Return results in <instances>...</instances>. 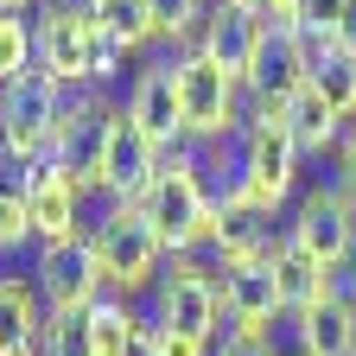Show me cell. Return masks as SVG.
<instances>
[{
	"label": "cell",
	"mask_w": 356,
	"mask_h": 356,
	"mask_svg": "<svg viewBox=\"0 0 356 356\" xmlns=\"http://www.w3.org/2000/svg\"><path fill=\"white\" fill-rule=\"evenodd\" d=\"M299 165H305V153L286 134V108L280 102H248V127L236 134L229 185H216V204L274 222L293 204V191H299Z\"/></svg>",
	"instance_id": "6da1fadb"
},
{
	"label": "cell",
	"mask_w": 356,
	"mask_h": 356,
	"mask_svg": "<svg viewBox=\"0 0 356 356\" xmlns=\"http://www.w3.org/2000/svg\"><path fill=\"white\" fill-rule=\"evenodd\" d=\"M140 210H147V222L159 229L165 254H204V248L216 242V229H222L216 185H210V172H204V159H197L191 147H178V153L159 159Z\"/></svg>",
	"instance_id": "7a4b0ae2"
},
{
	"label": "cell",
	"mask_w": 356,
	"mask_h": 356,
	"mask_svg": "<svg viewBox=\"0 0 356 356\" xmlns=\"http://www.w3.org/2000/svg\"><path fill=\"white\" fill-rule=\"evenodd\" d=\"M32 38H38V70L58 76L64 89H108L127 58L83 0H44L32 13Z\"/></svg>",
	"instance_id": "3957f363"
},
{
	"label": "cell",
	"mask_w": 356,
	"mask_h": 356,
	"mask_svg": "<svg viewBox=\"0 0 356 356\" xmlns=\"http://www.w3.org/2000/svg\"><path fill=\"white\" fill-rule=\"evenodd\" d=\"M178 64V115H185V147H229L248 127V89L222 70L210 51H185Z\"/></svg>",
	"instance_id": "277c9868"
},
{
	"label": "cell",
	"mask_w": 356,
	"mask_h": 356,
	"mask_svg": "<svg viewBox=\"0 0 356 356\" xmlns=\"http://www.w3.org/2000/svg\"><path fill=\"white\" fill-rule=\"evenodd\" d=\"M89 248H96V261H102V280H108V293L115 299H134V293H147V286H159V274H165V242H159V229L147 222V210L140 204H108L96 222H89Z\"/></svg>",
	"instance_id": "5b68a950"
},
{
	"label": "cell",
	"mask_w": 356,
	"mask_h": 356,
	"mask_svg": "<svg viewBox=\"0 0 356 356\" xmlns=\"http://www.w3.org/2000/svg\"><path fill=\"white\" fill-rule=\"evenodd\" d=\"M26 280L38 286V299H44L51 318H83L96 299H108V280H102V261H96V248H89V236L38 242Z\"/></svg>",
	"instance_id": "8992f818"
},
{
	"label": "cell",
	"mask_w": 356,
	"mask_h": 356,
	"mask_svg": "<svg viewBox=\"0 0 356 356\" xmlns=\"http://www.w3.org/2000/svg\"><path fill=\"white\" fill-rule=\"evenodd\" d=\"M153 325L165 331H185L197 343L222 337V286H216V267H204L197 254H172L165 274L153 286Z\"/></svg>",
	"instance_id": "52a82bcc"
},
{
	"label": "cell",
	"mask_w": 356,
	"mask_h": 356,
	"mask_svg": "<svg viewBox=\"0 0 356 356\" xmlns=\"http://www.w3.org/2000/svg\"><path fill=\"white\" fill-rule=\"evenodd\" d=\"M64 96L70 89L44 70H26L19 83L0 89V121H7V153L38 165L51 159V140H58V121H64Z\"/></svg>",
	"instance_id": "ba28073f"
},
{
	"label": "cell",
	"mask_w": 356,
	"mask_h": 356,
	"mask_svg": "<svg viewBox=\"0 0 356 356\" xmlns=\"http://www.w3.org/2000/svg\"><path fill=\"white\" fill-rule=\"evenodd\" d=\"M286 236H293L312 261H318L325 274H350V267H356V204L337 191V178H331V185L299 191Z\"/></svg>",
	"instance_id": "9c48e42d"
},
{
	"label": "cell",
	"mask_w": 356,
	"mask_h": 356,
	"mask_svg": "<svg viewBox=\"0 0 356 356\" xmlns=\"http://www.w3.org/2000/svg\"><path fill=\"white\" fill-rule=\"evenodd\" d=\"M108 121H115V102L102 96V89H70V96H64V121H58L51 159H58V165H70L89 191H96V172H102Z\"/></svg>",
	"instance_id": "30bf717a"
},
{
	"label": "cell",
	"mask_w": 356,
	"mask_h": 356,
	"mask_svg": "<svg viewBox=\"0 0 356 356\" xmlns=\"http://www.w3.org/2000/svg\"><path fill=\"white\" fill-rule=\"evenodd\" d=\"M127 121L147 134L159 153H178L185 147V115H178V64L172 58H147L127 83Z\"/></svg>",
	"instance_id": "8fae6325"
},
{
	"label": "cell",
	"mask_w": 356,
	"mask_h": 356,
	"mask_svg": "<svg viewBox=\"0 0 356 356\" xmlns=\"http://www.w3.org/2000/svg\"><path fill=\"white\" fill-rule=\"evenodd\" d=\"M159 159L165 153L127 121V108H115L108 147H102V172H96V197H108V204H140L147 185H153V172H159Z\"/></svg>",
	"instance_id": "7c38bea8"
},
{
	"label": "cell",
	"mask_w": 356,
	"mask_h": 356,
	"mask_svg": "<svg viewBox=\"0 0 356 356\" xmlns=\"http://www.w3.org/2000/svg\"><path fill=\"white\" fill-rule=\"evenodd\" d=\"M83 197L89 185L58 165V159H38L32 178H26V210H32V236L38 242H64V236H89V222H83Z\"/></svg>",
	"instance_id": "4fadbf2b"
},
{
	"label": "cell",
	"mask_w": 356,
	"mask_h": 356,
	"mask_svg": "<svg viewBox=\"0 0 356 356\" xmlns=\"http://www.w3.org/2000/svg\"><path fill=\"white\" fill-rule=\"evenodd\" d=\"M305 83H312V51H305L299 32H267L254 64H248V76H242L248 102H280V108L299 96Z\"/></svg>",
	"instance_id": "5bb4252c"
},
{
	"label": "cell",
	"mask_w": 356,
	"mask_h": 356,
	"mask_svg": "<svg viewBox=\"0 0 356 356\" xmlns=\"http://www.w3.org/2000/svg\"><path fill=\"white\" fill-rule=\"evenodd\" d=\"M267 38V19H261V0H210V19H204V51L229 70L236 83L248 76L254 51Z\"/></svg>",
	"instance_id": "9a60e30c"
},
{
	"label": "cell",
	"mask_w": 356,
	"mask_h": 356,
	"mask_svg": "<svg viewBox=\"0 0 356 356\" xmlns=\"http://www.w3.org/2000/svg\"><path fill=\"white\" fill-rule=\"evenodd\" d=\"M216 286H222L229 331H274L286 318V299L274 286V261L267 267H216Z\"/></svg>",
	"instance_id": "2e32d148"
},
{
	"label": "cell",
	"mask_w": 356,
	"mask_h": 356,
	"mask_svg": "<svg viewBox=\"0 0 356 356\" xmlns=\"http://www.w3.org/2000/svg\"><path fill=\"white\" fill-rule=\"evenodd\" d=\"M293 350L299 356H356V299L337 293V299L293 312Z\"/></svg>",
	"instance_id": "e0dca14e"
},
{
	"label": "cell",
	"mask_w": 356,
	"mask_h": 356,
	"mask_svg": "<svg viewBox=\"0 0 356 356\" xmlns=\"http://www.w3.org/2000/svg\"><path fill=\"white\" fill-rule=\"evenodd\" d=\"M44 299L32 280L19 274H0V356H38V337H44Z\"/></svg>",
	"instance_id": "ac0fdd59"
},
{
	"label": "cell",
	"mask_w": 356,
	"mask_h": 356,
	"mask_svg": "<svg viewBox=\"0 0 356 356\" xmlns=\"http://www.w3.org/2000/svg\"><path fill=\"white\" fill-rule=\"evenodd\" d=\"M274 286H280L286 318H293V312L318 305V299H337V293H343V274H325V267L312 261L293 236H280V248H274Z\"/></svg>",
	"instance_id": "d6986e66"
},
{
	"label": "cell",
	"mask_w": 356,
	"mask_h": 356,
	"mask_svg": "<svg viewBox=\"0 0 356 356\" xmlns=\"http://www.w3.org/2000/svg\"><path fill=\"white\" fill-rule=\"evenodd\" d=\"M274 248H280L274 222H261V216H248V210H222V229H216V242H210L216 267H267V261H274Z\"/></svg>",
	"instance_id": "ffe728a7"
},
{
	"label": "cell",
	"mask_w": 356,
	"mask_h": 356,
	"mask_svg": "<svg viewBox=\"0 0 356 356\" xmlns=\"http://www.w3.org/2000/svg\"><path fill=\"white\" fill-rule=\"evenodd\" d=\"M286 134H293V147L305 153V159H325V153H337V140H343V121L331 115V102L318 96V89H299V96L286 102Z\"/></svg>",
	"instance_id": "44dd1931"
},
{
	"label": "cell",
	"mask_w": 356,
	"mask_h": 356,
	"mask_svg": "<svg viewBox=\"0 0 356 356\" xmlns=\"http://www.w3.org/2000/svg\"><path fill=\"white\" fill-rule=\"evenodd\" d=\"M140 312H134L127 299H96V305H89L83 312V331H89V356H127L134 350V337H140Z\"/></svg>",
	"instance_id": "7402d4cb"
},
{
	"label": "cell",
	"mask_w": 356,
	"mask_h": 356,
	"mask_svg": "<svg viewBox=\"0 0 356 356\" xmlns=\"http://www.w3.org/2000/svg\"><path fill=\"white\" fill-rule=\"evenodd\" d=\"M89 13H96V26L121 44L127 58H140V51H153L159 44V26H153V13H147V0H83Z\"/></svg>",
	"instance_id": "603a6c76"
},
{
	"label": "cell",
	"mask_w": 356,
	"mask_h": 356,
	"mask_svg": "<svg viewBox=\"0 0 356 356\" xmlns=\"http://www.w3.org/2000/svg\"><path fill=\"white\" fill-rule=\"evenodd\" d=\"M26 178H32L26 159H0V254L38 248V236H32V210H26Z\"/></svg>",
	"instance_id": "cb8c5ba5"
},
{
	"label": "cell",
	"mask_w": 356,
	"mask_h": 356,
	"mask_svg": "<svg viewBox=\"0 0 356 356\" xmlns=\"http://www.w3.org/2000/svg\"><path fill=\"white\" fill-rule=\"evenodd\" d=\"M147 13H153V26H159V44H172V58L204 51L210 0H147Z\"/></svg>",
	"instance_id": "d4e9b609"
},
{
	"label": "cell",
	"mask_w": 356,
	"mask_h": 356,
	"mask_svg": "<svg viewBox=\"0 0 356 356\" xmlns=\"http://www.w3.org/2000/svg\"><path fill=\"white\" fill-rule=\"evenodd\" d=\"M312 89L331 102V115L343 127H356V51H343V44H331V51L312 64Z\"/></svg>",
	"instance_id": "484cf974"
},
{
	"label": "cell",
	"mask_w": 356,
	"mask_h": 356,
	"mask_svg": "<svg viewBox=\"0 0 356 356\" xmlns=\"http://www.w3.org/2000/svg\"><path fill=\"white\" fill-rule=\"evenodd\" d=\"M26 70H38V38H32V19L0 13V89L19 83Z\"/></svg>",
	"instance_id": "4316f807"
},
{
	"label": "cell",
	"mask_w": 356,
	"mask_h": 356,
	"mask_svg": "<svg viewBox=\"0 0 356 356\" xmlns=\"http://www.w3.org/2000/svg\"><path fill=\"white\" fill-rule=\"evenodd\" d=\"M38 356H89V331H83V318H44Z\"/></svg>",
	"instance_id": "83f0119b"
},
{
	"label": "cell",
	"mask_w": 356,
	"mask_h": 356,
	"mask_svg": "<svg viewBox=\"0 0 356 356\" xmlns=\"http://www.w3.org/2000/svg\"><path fill=\"white\" fill-rule=\"evenodd\" d=\"M210 356H280L274 331H222Z\"/></svg>",
	"instance_id": "f1b7e54d"
},
{
	"label": "cell",
	"mask_w": 356,
	"mask_h": 356,
	"mask_svg": "<svg viewBox=\"0 0 356 356\" xmlns=\"http://www.w3.org/2000/svg\"><path fill=\"white\" fill-rule=\"evenodd\" d=\"M343 13H350V0H305V32L337 38L343 32Z\"/></svg>",
	"instance_id": "f546056e"
},
{
	"label": "cell",
	"mask_w": 356,
	"mask_h": 356,
	"mask_svg": "<svg viewBox=\"0 0 356 356\" xmlns=\"http://www.w3.org/2000/svg\"><path fill=\"white\" fill-rule=\"evenodd\" d=\"M267 32H305V0H261Z\"/></svg>",
	"instance_id": "4dcf8cb0"
},
{
	"label": "cell",
	"mask_w": 356,
	"mask_h": 356,
	"mask_svg": "<svg viewBox=\"0 0 356 356\" xmlns=\"http://www.w3.org/2000/svg\"><path fill=\"white\" fill-rule=\"evenodd\" d=\"M337 191L356 204V127H343V140H337Z\"/></svg>",
	"instance_id": "1f68e13d"
},
{
	"label": "cell",
	"mask_w": 356,
	"mask_h": 356,
	"mask_svg": "<svg viewBox=\"0 0 356 356\" xmlns=\"http://www.w3.org/2000/svg\"><path fill=\"white\" fill-rule=\"evenodd\" d=\"M153 337H159V356H210L216 350V343H197L185 331H165V325H153Z\"/></svg>",
	"instance_id": "d6a6232c"
},
{
	"label": "cell",
	"mask_w": 356,
	"mask_h": 356,
	"mask_svg": "<svg viewBox=\"0 0 356 356\" xmlns=\"http://www.w3.org/2000/svg\"><path fill=\"white\" fill-rule=\"evenodd\" d=\"M127 356H159V337H153V318L140 325V337H134V350H127Z\"/></svg>",
	"instance_id": "836d02e7"
},
{
	"label": "cell",
	"mask_w": 356,
	"mask_h": 356,
	"mask_svg": "<svg viewBox=\"0 0 356 356\" xmlns=\"http://www.w3.org/2000/svg\"><path fill=\"white\" fill-rule=\"evenodd\" d=\"M38 7H44V0H0V13H19V19H32Z\"/></svg>",
	"instance_id": "e575fe53"
}]
</instances>
